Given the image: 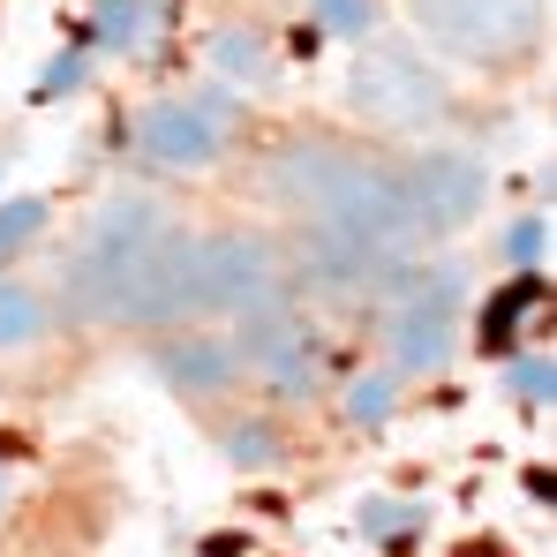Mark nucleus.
<instances>
[{
  "instance_id": "f257e3e1",
  "label": "nucleus",
  "mask_w": 557,
  "mask_h": 557,
  "mask_svg": "<svg viewBox=\"0 0 557 557\" xmlns=\"http://www.w3.org/2000/svg\"><path fill=\"white\" fill-rule=\"evenodd\" d=\"M272 188L294 211H309L324 234L376 249V257L407 249V234H414V203H407L399 174H384V166L339 151V144H286L272 159Z\"/></svg>"
},
{
  "instance_id": "f03ea898",
  "label": "nucleus",
  "mask_w": 557,
  "mask_h": 557,
  "mask_svg": "<svg viewBox=\"0 0 557 557\" xmlns=\"http://www.w3.org/2000/svg\"><path fill=\"white\" fill-rule=\"evenodd\" d=\"M174 226V211L166 203H151V196H113L106 211H98L91 226H84V242H76V264L61 272V294H69V309L76 317H106L113 309V286L121 272L159 242Z\"/></svg>"
},
{
  "instance_id": "7ed1b4c3",
  "label": "nucleus",
  "mask_w": 557,
  "mask_h": 557,
  "mask_svg": "<svg viewBox=\"0 0 557 557\" xmlns=\"http://www.w3.org/2000/svg\"><path fill=\"white\" fill-rule=\"evenodd\" d=\"M347 91H355V113L376 121V128H430V121L445 113L437 69H430L414 46H399V38H376V46L355 53Z\"/></svg>"
},
{
  "instance_id": "20e7f679",
  "label": "nucleus",
  "mask_w": 557,
  "mask_h": 557,
  "mask_svg": "<svg viewBox=\"0 0 557 557\" xmlns=\"http://www.w3.org/2000/svg\"><path fill=\"white\" fill-rule=\"evenodd\" d=\"M407 8L460 61H520L543 38V0H407Z\"/></svg>"
},
{
  "instance_id": "39448f33",
  "label": "nucleus",
  "mask_w": 557,
  "mask_h": 557,
  "mask_svg": "<svg viewBox=\"0 0 557 557\" xmlns=\"http://www.w3.org/2000/svg\"><path fill=\"white\" fill-rule=\"evenodd\" d=\"M196 309V242H188L182 226H166L128 272L113 286V324H174Z\"/></svg>"
},
{
  "instance_id": "423d86ee",
  "label": "nucleus",
  "mask_w": 557,
  "mask_h": 557,
  "mask_svg": "<svg viewBox=\"0 0 557 557\" xmlns=\"http://www.w3.org/2000/svg\"><path fill=\"white\" fill-rule=\"evenodd\" d=\"M278 301V257L264 234L196 242V309H264Z\"/></svg>"
},
{
  "instance_id": "0eeeda50",
  "label": "nucleus",
  "mask_w": 557,
  "mask_h": 557,
  "mask_svg": "<svg viewBox=\"0 0 557 557\" xmlns=\"http://www.w3.org/2000/svg\"><path fill=\"white\" fill-rule=\"evenodd\" d=\"M136 144H144V159L166 166V174L211 166L219 144H226V98H166V106H151V113L136 121Z\"/></svg>"
},
{
  "instance_id": "6e6552de",
  "label": "nucleus",
  "mask_w": 557,
  "mask_h": 557,
  "mask_svg": "<svg viewBox=\"0 0 557 557\" xmlns=\"http://www.w3.org/2000/svg\"><path fill=\"white\" fill-rule=\"evenodd\" d=\"M453 301H460V272H414V286L399 294V317H392V362L414 376L445 370V355H453Z\"/></svg>"
},
{
  "instance_id": "1a4fd4ad",
  "label": "nucleus",
  "mask_w": 557,
  "mask_h": 557,
  "mask_svg": "<svg viewBox=\"0 0 557 557\" xmlns=\"http://www.w3.org/2000/svg\"><path fill=\"white\" fill-rule=\"evenodd\" d=\"M407 203H414V226H467L482 203H490V174L467 159V151H430L414 159L407 174Z\"/></svg>"
},
{
  "instance_id": "9d476101",
  "label": "nucleus",
  "mask_w": 557,
  "mask_h": 557,
  "mask_svg": "<svg viewBox=\"0 0 557 557\" xmlns=\"http://www.w3.org/2000/svg\"><path fill=\"white\" fill-rule=\"evenodd\" d=\"M242 362H249L257 376H272L278 392H309V384H317V347H309V332H301V324H286V317H278V301L249 309Z\"/></svg>"
},
{
  "instance_id": "9b49d317",
  "label": "nucleus",
  "mask_w": 557,
  "mask_h": 557,
  "mask_svg": "<svg viewBox=\"0 0 557 557\" xmlns=\"http://www.w3.org/2000/svg\"><path fill=\"white\" fill-rule=\"evenodd\" d=\"M159 30H166V8L159 0H98V15H91V38L113 46V53H151Z\"/></svg>"
},
{
  "instance_id": "f8f14e48",
  "label": "nucleus",
  "mask_w": 557,
  "mask_h": 557,
  "mask_svg": "<svg viewBox=\"0 0 557 557\" xmlns=\"http://www.w3.org/2000/svg\"><path fill=\"white\" fill-rule=\"evenodd\" d=\"M159 376L182 384V392H219V384L234 376V347H219V339H182V347L159 355Z\"/></svg>"
},
{
  "instance_id": "ddd939ff",
  "label": "nucleus",
  "mask_w": 557,
  "mask_h": 557,
  "mask_svg": "<svg viewBox=\"0 0 557 557\" xmlns=\"http://www.w3.org/2000/svg\"><path fill=\"white\" fill-rule=\"evenodd\" d=\"M528 309H543V278H535V272L512 278V286L490 301V317H482V347H497V355H505V347L520 339V317H528Z\"/></svg>"
},
{
  "instance_id": "4468645a",
  "label": "nucleus",
  "mask_w": 557,
  "mask_h": 557,
  "mask_svg": "<svg viewBox=\"0 0 557 557\" xmlns=\"http://www.w3.org/2000/svg\"><path fill=\"white\" fill-rule=\"evenodd\" d=\"M38 324H46L38 294H30V286H15V278H0V347H30V339H38Z\"/></svg>"
},
{
  "instance_id": "2eb2a0df",
  "label": "nucleus",
  "mask_w": 557,
  "mask_h": 557,
  "mask_svg": "<svg viewBox=\"0 0 557 557\" xmlns=\"http://www.w3.org/2000/svg\"><path fill=\"white\" fill-rule=\"evenodd\" d=\"M211 61H219L226 76L257 84V76H264V38H257V30H219V38H211Z\"/></svg>"
},
{
  "instance_id": "dca6fc26",
  "label": "nucleus",
  "mask_w": 557,
  "mask_h": 557,
  "mask_svg": "<svg viewBox=\"0 0 557 557\" xmlns=\"http://www.w3.org/2000/svg\"><path fill=\"white\" fill-rule=\"evenodd\" d=\"M347 422L355 430H384L392 422V376H355L347 384Z\"/></svg>"
},
{
  "instance_id": "f3484780",
  "label": "nucleus",
  "mask_w": 557,
  "mask_h": 557,
  "mask_svg": "<svg viewBox=\"0 0 557 557\" xmlns=\"http://www.w3.org/2000/svg\"><path fill=\"white\" fill-rule=\"evenodd\" d=\"M362 535H376V543H392V535H407L414 520H422V505H399V497H362Z\"/></svg>"
},
{
  "instance_id": "a211bd4d",
  "label": "nucleus",
  "mask_w": 557,
  "mask_h": 557,
  "mask_svg": "<svg viewBox=\"0 0 557 557\" xmlns=\"http://www.w3.org/2000/svg\"><path fill=\"white\" fill-rule=\"evenodd\" d=\"M38 226H46V203H38V196H8V203H0V257H15Z\"/></svg>"
},
{
  "instance_id": "6ab92c4d",
  "label": "nucleus",
  "mask_w": 557,
  "mask_h": 557,
  "mask_svg": "<svg viewBox=\"0 0 557 557\" xmlns=\"http://www.w3.org/2000/svg\"><path fill=\"white\" fill-rule=\"evenodd\" d=\"M317 23L332 38H370V0H317Z\"/></svg>"
},
{
  "instance_id": "aec40b11",
  "label": "nucleus",
  "mask_w": 557,
  "mask_h": 557,
  "mask_svg": "<svg viewBox=\"0 0 557 557\" xmlns=\"http://www.w3.org/2000/svg\"><path fill=\"white\" fill-rule=\"evenodd\" d=\"M512 392H520L528 407H543V399L557 392V370L550 362H512Z\"/></svg>"
},
{
  "instance_id": "412c9836",
  "label": "nucleus",
  "mask_w": 557,
  "mask_h": 557,
  "mask_svg": "<svg viewBox=\"0 0 557 557\" xmlns=\"http://www.w3.org/2000/svg\"><path fill=\"white\" fill-rule=\"evenodd\" d=\"M84 84V53H61L46 76H38V98H61V91H76Z\"/></svg>"
},
{
  "instance_id": "4be33fe9",
  "label": "nucleus",
  "mask_w": 557,
  "mask_h": 557,
  "mask_svg": "<svg viewBox=\"0 0 557 557\" xmlns=\"http://www.w3.org/2000/svg\"><path fill=\"white\" fill-rule=\"evenodd\" d=\"M226 453H234L242 467H264V460H272V430H234Z\"/></svg>"
},
{
  "instance_id": "5701e85b",
  "label": "nucleus",
  "mask_w": 557,
  "mask_h": 557,
  "mask_svg": "<svg viewBox=\"0 0 557 557\" xmlns=\"http://www.w3.org/2000/svg\"><path fill=\"white\" fill-rule=\"evenodd\" d=\"M535 249H543V219H520V226L505 234V257H520V264H528Z\"/></svg>"
},
{
  "instance_id": "b1692460",
  "label": "nucleus",
  "mask_w": 557,
  "mask_h": 557,
  "mask_svg": "<svg viewBox=\"0 0 557 557\" xmlns=\"http://www.w3.org/2000/svg\"><path fill=\"white\" fill-rule=\"evenodd\" d=\"M460 557H505V550H497V543H467Z\"/></svg>"
}]
</instances>
